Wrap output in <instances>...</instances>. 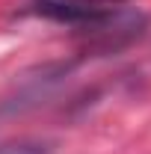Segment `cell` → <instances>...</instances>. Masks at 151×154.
I'll list each match as a JSON object with an SVG mask.
<instances>
[{
    "label": "cell",
    "instance_id": "obj_1",
    "mask_svg": "<svg viewBox=\"0 0 151 154\" xmlns=\"http://www.w3.org/2000/svg\"><path fill=\"white\" fill-rule=\"evenodd\" d=\"M36 12L45 18L62 21V24H89V27H101L113 18L107 3L98 0H36Z\"/></svg>",
    "mask_w": 151,
    "mask_h": 154
},
{
    "label": "cell",
    "instance_id": "obj_2",
    "mask_svg": "<svg viewBox=\"0 0 151 154\" xmlns=\"http://www.w3.org/2000/svg\"><path fill=\"white\" fill-rule=\"evenodd\" d=\"M0 154H54V145L42 139H12L0 142Z\"/></svg>",
    "mask_w": 151,
    "mask_h": 154
},
{
    "label": "cell",
    "instance_id": "obj_3",
    "mask_svg": "<svg viewBox=\"0 0 151 154\" xmlns=\"http://www.w3.org/2000/svg\"><path fill=\"white\" fill-rule=\"evenodd\" d=\"M98 3H119V0H98Z\"/></svg>",
    "mask_w": 151,
    "mask_h": 154
}]
</instances>
